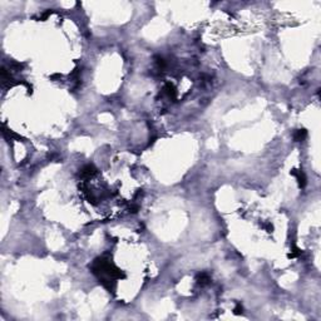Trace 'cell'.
Masks as SVG:
<instances>
[{"label": "cell", "instance_id": "6da1fadb", "mask_svg": "<svg viewBox=\"0 0 321 321\" xmlns=\"http://www.w3.org/2000/svg\"><path fill=\"white\" fill-rule=\"evenodd\" d=\"M94 173H96V168H94L92 164H87V166H84L80 169V175L83 177H89V176H92Z\"/></svg>", "mask_w": 321, "mask_h": 321}, {"label": "cell", "instance_id": "7a4b0ae2", "mask_svg": "<svg viewBox=\"0 0 321 321\" xmlns=\"http://www.w3.org/2000/svg\"><path fill=\"white\" fill-rule=\"evenodd\" d=\"M197 281H198V284L200 285H206V284H208L210 282V276L207 275L206 272H202L201 275H198V278H197Z\"/></svg>", "mask_w": 321, "mask_h": 321}, {"label": "cell", "instance_id": "3957f363", "mask_svg": "<svg viewBox=\"0 0 321 321\" xmlns=\"http://www.w3.org/2000/svg\"><path fill=\"white\" fill-rule=\"evenodd\" d=\"M306 134H307V133H306V130H305V129H298V130L295 132L294 139L297 141V142H298V141H302V139L306 137Z\"/></svg>", "mask_w": 321, "mask_h": 321}, {"label": "cell", "instance_id": "277c9868", "mask_svg": "<svg viewBox=\"0 0 321 321\" xmlns=\"http://www.w3.org/2000/svg\"><path fill=\"white\" fill-rule=\"evenodd\" d=\"M297 181H298V184L301 186V187H305V184H306V177H305V175H304V172H298L297 173Z\"/></svg>", "mask_w": 321, "mask_h": 321}, {"label": "cell", "instance_id": "5b68a950", "mask_svg": "<svg viewBox=\"0 0 321 321\" xmlns=\"http://www.w3.org/2000/svg\"><path fill=\"white\" fill-rule=\"evenodd\" d=\"M235 312H236V314H240V312H242V306H241L240 304H237V307L235 309Z\"/></svg>", "mask_w": 321, "mask_h": 321}]
</instances>
